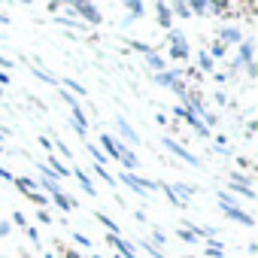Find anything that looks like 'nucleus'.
I'll return each instance as SVG.
<instances>
[{
    "label": "nucleus",
    "mask_w": 258,
    "mask_h": 258,
    "mask_svg": "<svg viewBox=\"0 0 258 258\" xmlns=\"http://www.w3.org/2000/svg\"><path fill=\"white\" fill-rule=\"evenodd\" d=\"M222 213H225L231 222H240V225H246V228H252V225H255V219H252L249 213H243L240 207H222Z\"/></svg>",
    "instance_id": "nucleus-7"
},
{
    "label": "nucleus",
    "mask_w": 258,
    "mask_h": 258,
    "mask_svg": "<svg viewBox=\"0 0 258 258\" xmlns=\"http://www.w3.org/2000/svg\"><path fill=\"white\" fill-rule=\"evenodd\" d=\"M198 64H201V70L210 73V70H213V58H210V52H201V55H198Z\"/></svg>",
    "instance_id": "nucleus-22"
},
{
    "label": "nucleus",
    "mask_w": 258,
    "mask_h": 258,
    "mask_svg": "<svg viewBox=\"0 0 258 258\" xmlns=\"http://www.w3.org/2000/svg\"><path fill=\"white\" fill-rule=\"evenodd\" d=\"M94 219H97L100 225H106V228H109V234H115V237H121V228H118V225H115V222H112V219H109L106 213H94Z\"/></svg>",
    "instance_id": "nucleus-14"
},
{
    "label": "nucleus",
    "mask_w": 258,
    "mask_h": 258,
    "mask_svg": "<svg viewBox=\"0 0 258 258\" xmlns=\"http://www.w3.org/2000/svg\"><path fill=\"white\" fill-rule=\"evenodd\" d=\"M115 127H118V134H121V140H127V143H140L137 131H134L131 124H127V118H124V115H115Z\"/></svg>",
    "instance_id": "nucleus-8"
},
{
    "label": "nucleus",
    "mask_w": 258,
    "mask_h": 258,
    "mask_svg": "<svg viewBox=\"0 0 258 258\" xmlns=\"http://www.w3.org/2000/svg\"><path fill=\"white\" fill-rule=\"evenodd\" d=\"M7 234H13V222H0V237H7Z\"/></svg>",
    "instance_id": "nucleus-31"
},
{
    "label": "nucleus",
    "mask_w": 258,
    "mask_h": 258,
    "mask_svg": "<svg viewBox=\"0 0 258 258\" xmlns=\"http://www.w3.org/2000/svg\"><path fill=\"white\" fill-rule=\"evenodd\" d=\"M0 67H4V70H10V67H13V61H10V58H4V55H0Z\"/></svg>",
    "instance_id": "nucleus-39"
},
{
    "label": "nucleus",
    "mask_w": 258,
    "mask_h": 258,
    "mask_svg": "<svg viewBox=\"0 0 258 258\" xmlns=\"http://www.w3.org/2000/svg\"><path fill=\"white\" fill-rule=\"evenodd\" d=\"M155 13H158V25H161V28H170V22H173L170 4H158V7H155Z\"/></svg>",
    "instance_id": "nucleus-12"
},
{
    "label": "nucleus",
    "mask_w": 258,
    "mask_h": 258,
    "mask_svg": "<svg viewBox=\"0 0 258 258\" xmlns=\"http://www.w3.org/2000/svg\"><path fill=\"white\" fill-rule=\"evenodd\" d=\"M52 146H55V149H58V152H61V155H64V158H73V155H70V149H67V143H64V140H55V143H52Z\"/></svg>",
    "instance_id": "nucleus-27"
},
{
    "label": "nucleus",
    "mask_w": 258,
    "mask_h": 258,
    "mask_svg": "<svg viewBox=\"0 0 258 258\" xmlns=\"http://www.w3.org/2000/svg\"><path fill=\"white\" fill-rule=\"evenodd\" d=\"M143 246H146V249H149V252H152V255H155V258H164V255H161V252H158V246H152V243H149V240H143Z\"/></svg>",
    "instance_id": "nucleus-35"
},
{
    "label": "nucleus",
    "mask_w": 258,
    "mask_h": 258,
    "mask_svg": "<svg viewBox=\"0 0 258 258\" xmlns=\"http://www.w3.org/2000/svg\"><path fill=\"white\" fill-rule=\"evenodd\" d=\"M25 234H28V237H31V243H40V231H37V228H28V231H25Z\"/></svg>",
    "instance_id": "nucleus-33"
},
{
    "label": "nucleus",
    "mask_w": 258,
    "mask_h": 258,
    "mask_svg": "<svg viewBox=\"0 0 258 258\" xmlns=\"http://www.w3.org/2000/svg\"><path fill=\"white\" fill-rule=\"evenodd\" d=\"M67 10H70V13H79V16H82L85 22H91V25H100V22H103V16L97 13L94 4H67Z\"/></svg>",
    "instance_id": "nucleus-5"
},
{
    "label": "nucleus",
    "mask_w": 258,
    "mask_h": 258,
    "mask_svg": "<svg viewBox=\"0 0 258 258\" xmlns=\"http://www.w3.org/2000/svg\"><path fill=\"white\" fill-rule=\"evenodd\" d=\"M176 237H179L182 243H191V240H195V234H191V231H185V228H179V231H176Z\"/></svg>",
    "instance_id": "nucleus-30"
},
{
    "label": "nucleus",
    "mask_w": 258,
    "mask_h": 258,
    "mask_svg": "<svg viewBox=\"0 0 258 258\" xmlns=\"http://www.w3.org/2000/svg\"><path fill=\"white\" fill-rule=\"evenodd\" d=\"M106 243H109V246H115V249L121 252V258H137V249H134L131 243H127L124 237H115V234H106Z\"/></svg>",
    "instance_id": "nucleus-6"
},
{
    "label": "nucleus",
    "mask_w": 258,
    "mask_h": 258,
    "mask_svg": "<svg viewBox=\"0 0 258 258\" xmlns=\"http://www.w3.org/2000/svg\"><path fill=\"white\" fill-rule=\"evenodd\" d=\"M146 64H149V70H155V73L167 70V64H164V58H161L158 52H149V55H146Z\"/></svg>",
    "instance_id": "nucleus-13"
},
{
    "label": "nucleus",
    "mask_w": 258,
    "mask_h": 258,
    "mask_svg": "<svg viewBox=\"0 0 258 258\" xmlns=\"http://www.w3.org/2000/svg\"><path fill=\"white\" fill-rule=\"evenodd\" d=\"M173 91H176V97H179V100L185 103V97H188V88H185L182 82H176V85H173Z\"/></svg>",
    "instance_id": "nucleus-26"
},
{
    "label": "nucleus",
    "mask_w": 258,
    "mask_h": 258,
    "mask_svg": "<svg viewBox=\"0 0 258 258\" xmlns=\"http://www.w3.org/2000/svg\"><path fill=\"white\" fill-rule=\"evenodd\" d=\"M179 76H182V70H161V73H155V82L161 88H173L179 82Z\"/></svg>",
    "instance_id": "nucleus-9"
},
{
    "label": "nucleus",
    "mask_w": 258,
    "mask_h": 258,
    "mask_svg": "<svg viewBox=\"0 0 258 258\" xmlns=\"http://www.w3.org/2000/svg\"><path fill=\"white\" fill-rule=\"evenodd\" d=\"M167 43H170V46H176V43H185V34H182V31H170V34H167Z\"/></svg>",
    "instance_id": "nucleus-24"
},
{
    "label": "nucleus",
    "mask_w": 258,
    "mask_h": 258,
    "mask_svg": "<svg viewBox=\"0 0 258 258\" xmlns=\"http://www.w3.org/2000/svg\"><path fill=\"white\" fill-rule=\"evenodd\" d=\"M73 173H76V179H79V185H82V188H85V191H88V195L94 198V195H97V188H94V182H91V176H88V173H85L82 167H73Z\"/></svg>",
    "instance_id": "nucleus-11"
},
{
    "label": "nucleus",
    "mask_w": 258,
    "mask_h": 258,
    "mask_svg": "<svg viewBox=\"0 0 258 258\" xmlns=\"http://www.w3.org/2000/svg\"><path fill=\"white\" fill-rule=\"evenodd\" d=\"M249 64H255V43L243 37L240 46H237V58L231 64V73H237V67H249Z\"/></svg>",
    "instance_id": "nucleus-2"
},
{
    "label": "nucleus",
    "mask_w": 258,
    "mask_h": 258,
    "mask_svg": "<svg viewBox=\"0 0 258 258\" xmlns=\"http://www.w3.org/2000/svg\"><path fill=\"white\" fill-rule=\"evenodd\" d=\"M188 13H191V16H204V13H210V4H204V0H191V4H188Z\"/></svg>",
    "instance_id": "nucleus-20"
},
{
    "label": "nucleus",
    "mask_w": 258,
    "mask_h": 258,
    "mask_svg": "<svg viewBox=\"0 0 258 258\" xmlns=\"http://www.w3.org/2000/svg\"><path fill=\"white\" fill-rule=\"evenodd\" d=\"M0 25H10V16L7 13H0Z\"/></svg>",
    "instance_id": "nucleus-41"
},
{
    "label": "nucleus",
    "mask_w": 258,
    "mask_h": 258,
    "mask_svg": "<svg viewBox=\"0 0 258 258\" xmlns=\"http://www.w3.org/2000/svg\"><path fill=\"white\" fill-rule=\"evenodd\" d=\"M222 52H225V46H222V43H213V55H222ZM213 55H210V58H213Z\"/></svg>",
    "instance_id": "nucleus-37"
},
{
    "label": "nucleus",
    "mask_w": 258,
    "mask_h": 258,
    "mask_svg": "<svg viewBox=\"0 0 258 258\" xmlns=\"http://www.w3.org/2000/svg\"><path fill=\"white\" fill-rule=\"evenodd\" d=\"M170 58L185 61V58H188V43H176V46H170Z\"/></svg>",
    "instance_id": "nucleus-17"
},
{
    "label": "nucleus",
    "mask_w": 258,
    "mask_h": 258,
    "mask_svg": "<svg viewBox=\"0 0 258 258\" xmlns=\"http://www.w3.org/2000/svg\"><path fill=\"white\" fill-rule=\"evenodd\" d=\"M161 146H164L167 152H173L179 161H185V164H191V167H204V161H198V158H195V155H191L185 146H179L176 140H170V137H161Z\"/></svg>",
    "instance_id": "nucleus-3"
},
{
    "label": "nucleus",
    "mask_w": 258,
    "mask_h": 258,
    "mask_svg": "<svg viewBox=\"0 0 258 258\" xmlns=\"http://www.w3.org/2000/svg\"><path fill=\"white\" fill-rule=\"evenodd\" d=\"M13 222H16V225H22V228H25V216H22V213H13Z\"/></svg>",
    "instance_id": "nucleus-38"
},
{
    "label": "nucleus",
    "mask_w": 258,
    "mask_h": 258,
    "mask_svg": "<svg viewBox=\"0 0 258 258\" xmlns=\"http://www.w3.org/2000/svg\"><path fill=\"white\" fill-rule=\"evenodd\" d=\"M219 37H222V46H240V40H243L240 28H222Z\"/></svg>",
    "instance_id": "nucleus-10"
},
{
    "label": "nucleus",
    "mask_w": 258,
    "mask_h": 258,
    "mask_svg": "<svg viewBox=\"0 0 258 258\" xmlns=\"http://www.w3.org/2000/svg\"><path fill=\"white\" fill-rule=\"evenodd\" d=\"M143 4H140V0H127V13H131V16H127V22H131V19H140L143 16Z\"/></svg>",
    "instance_id": "nucleus-19"
},
{
    "label": "nucleus",
    "mask_w": 258,
    "mask_h": 258,
    "mask_svg": "<svg viewBox=\"0 0 258 258\" xmlns=\"http://www.w3.org/2000/svg\"><path fill=\"white\" fill-rule=\"evenodd\" d=\"M61 85H64V91L70 88V94H73V97H85V94H88V88H82V85H79V82H73V79H64Z\"/></svg>",
    "instance_id": "nucleus-15"
},
{
    "label": "nucleus",
    "mask_w": 258,
    "mask_h": 258,
    "mask_svg": "<svg viewBox=\"0 0 258 258\" xmlns=\"http://www.w3.org/2000/svg\"><path fill=\"white\" fill-rule=\"evenodd\" d=\"M52 201H55V207H61V210H73V207H76V201H73V198H67L64 191L52 195Z\"/></svg>",
    "instance_id": "nucleus-16"
},
{
    "label": "nucleus",
    "mask_w": 258,
    "mask_h": 258,
    "mask_svg": "<svg viewBox=\"0 0 258 258\" xmlns=\"http://www.w3.org/2000/svg\"><path fill=\"white\" fill-rule=\"evenodd\" d=\"M164 240H167V234H164L161 228H155V231H152V246H155V243H161V246H164Z\"/></svg>",
    "instance_id": "nucleus-28"
},
{
    "label": "nucleus",
    "mask_w": 258,
    "mask_h": 258,
    "mask_svg": "<svg viewBox=\"0 0 258 258\" xmlns=\"http://www.w3.org/2000/svg\"><path fill=\"white\" fill-rule=\"evenodd\" d=\"M58 94H61V100H64V103H67L70 109H76V106H79V103H76V97H73L70 91H64V88H58Z\"/></svg>",
    "instance_id": "nucleus-23"
},
{
    "label": "nucleus",
    "mask_w": 258,
    "mask_h": 258,
    "mask_svg": "<svg viewBox=\"0 0 258 258\" xmlns=\"http://www.w3.org/2000/svg\"><path fill=\"white\" fill-rule=\"evenodd\" d=\"M121 182L124 185H131L140 198H146V195H152V191H158L161 188V182H152V179H143V176H137V173H121Z\"/></svg>",
    "instance_id": "nucleus-1"
},
{
    "label": "nucleus",
    "mask_w": 258,
    "mask_h": 258,
    "mask_svg": "<svg viewBox=\"0 0 258 258\" xmlns=\"http://www.w3.org/2000/svg\"><path fill=\"white\" fill-rule=\"evenodd\" d=\"M31 73H34V76H40V79H43V82H49V85H58V79H55V76H52L49 70L37 67V64H31Z\"/></svg>",
    "instance_id": "nucleus-18"
},
{
    "label": "nucleus",
    "mask_w": 258,
    "mask_h": 258,
    "mask_svg": "<svg viewBox=\"0 0 258 258\" xmlns=\"http://www.w3.org/2000/svg\"><path fill=\"white\" fill-rule=\"evenodd\" d=\"M207 255H210V258H222V246H219V243H210V246H207Z\"/></svg>",
    "instance_id": "nucleus-29"
},
{
    "label": "nucleus",
    "mask_w": 258,
    "mask_h": 258,
    "mask_svg": "<svg viewBox=\"0 0 258 258\" xmlns=\"http://www.w3.org/2000/svg\"><path fill=\"white\" fill-rule=\"evenodd\" d=\"M103 155H106V161L112 158V161H121V140L118 137H112V134H100V146H97Z\"/></svg>",
    "instance_id": "nucleus-4"
},
{
    "label": "nucleus",
    "mask_w": 258,
    "mask_h": 258,
    "mask_svg": "<svg viewBox=\"0 0 258 258\" xmlns=\"http://www.w3.org/2000/svg\"><path fill=\"white\" fill-rule=\"evenodd\" d=\"M28 198H31V201H37V204H40V207H43V204H46V195H40V191H31V195H28Z\"/></svg>",
    "instance_id": "nucleus-32"
},
{
    "label": "nucleus",
    "mask_w": 258,
    "mask_h": 258,
    "mask_svg": "<svg viewBox=\"0 0 258 258\" xmlns=\"http://www.w3.org/2000/svg\"><path fill=\"white\" fill-rule=\"evenodd\" d=\"M94 170H97V176H100L103 182H109V185H115V179H112V173H109L106 167H97V164H94Z\"/></svg>",
    "instance_id": "nucleus-25"
},
{
    "label": "nucleus",
    "mask_w": 258,
    "mask_h": 258,
    "mask_svg": "<svg viewBox=\"0 0 258 258\" xmlns=\"http://www.w3.org/2000/svg\"><path fill=\"white\" fill-rule=\"evenodd\" d=\"M37 219H40V222H52V216H49L46 210H37Z\"/></svg>",
    "instance_id": "nucleus-36"
},
{
    "label": "nucleus",
    "mask_w": 258,
    "mask_h": 258,
    "mask_svg": "<svg viewBox=\"0 0 258 258\" xmlns=\"http://www.w3.org/2000/svg\"><path fill=\"white\" fill-rule=\"evenodd\" d=\"M73 240H76V243H79V246H91V240H88V237H85V234H73Z\"/></svg>",
    "instance_id": "nucleus-34"
},
{
    "label": "nucleus",
    "mask_w": 258,
    "mask_h": 258,
    "mask_svg": "<svg viewBox=\"0 0 258 258\" xmlns=\"http://www.w3.org/2000/svg\"><path fill=\"white\" fill-rule=\"evenodd\" d=\"M0 85H10V76H7L4 70H0Z\"/></svg>",
    "instance_id": "nucleus-40"
},
{
    "label": "nucleus",
    "mask_w": 258,
    "mask_h": 258,
    "mask_svg": "<svg viewBox=\"0 0 258 258\" xmlns=\"http://www.w3.org/2000/svg\"><path fill=\"white\" fill-rule=\"evenodd\" d=\"M170 13H173V16H179V19H191L188 4H173V7H170Z\"/></svg>",
    "instance_id": "nucleus-21"
}]
</instances>
